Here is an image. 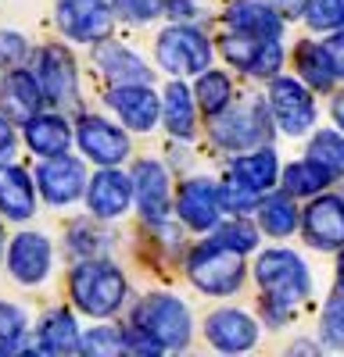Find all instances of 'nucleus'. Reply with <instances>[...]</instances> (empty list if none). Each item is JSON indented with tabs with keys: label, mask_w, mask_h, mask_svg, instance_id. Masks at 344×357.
I'll return each instance as SVG.
<instances>
[{
	"label": "nucleus",
	"mask_w": 344,
	"mask_h": 357,
	"mask_svg": "<svg viewBox=\"0 0 344 357\" xmlns=\"http://www.w3.org/2000/svg\"><path fill=\"white\" fill-rule=\"evenodd\" d=\"M251 275H255L258 289H262V318H266L269 329L287 325L294 307H301L312 296L308 264L301 261V254L287 250V247L262 250L255 268H251Z\"/></svg>",
	"instance_id": "f257e3e1"
},
{
	"label": "nucleus",
	"mask_w": 344,
	"mask_h": 357,
	"mask_svg": "<svg viewBox=\"0 0 344 357\" xmlns=\"http://www.w3.org/2000/svg\"><path fill=\"white\" fill-rule=\"evenodd\" d=\"M69 293L86 318H111L122 311L126 296H129V282L115 261L83 257L69 275Z\"/></svg>",
	"instance_id": "f03ea898"
},
{
	"label": "nucleus",
	"mask_w": 344,
	"mask_h": 357,
	"mask_svg": "<svg viewBox=\"0 0 344 357\" xmlns=\"http://www.w3.org/2000/svg\"><path fill=\"white\" fill-rule=\"evenodd\" d=\"M136 329L148 333L162 350H187L190 336H194V318L190 307L180 301L176 293H151L133 307V321Z\"/></svg>",
	"instance_id": "7ed1b4c3"
},
{
	"label": "nucleus",
	"mask_w": 344,
	"mask_h": 357,
	"mask_svg": "<svg viewBox=\"0 0 344 357\" xmlns=\"http://www.w3.org/2000/svg\"><path fill=\"white\" fill-rule=\"evenodd\" d=\"M244 275H248V268H244V254L237 250H229L215 240H205V243H197L187 257V279L194 289L201 293H208V296H229V293H237L244 286Z\"/></svg>",
	"instance_id": "20e7f679"
},
{
	"label": "nucleus",
	"mask_w": 344,
	"mask_h": 357,
	"mask_svg": "<svg viewBox=\"0 0 344 357\" xmlns=\"http://www.w3.org/2000/svg\"><path fill=\"white\" fill-rule=\"evenodd\" d=\"M276 122H273V111L266 100H248V104H229L226 111H219L212 118V143L219 151H251L258 143H269Z\"/></svg>",
	"instance_id": "39448f33"
},
{
	"label": "nucleus",
	"mask_w": 344,
	"mask_h": 357,
	"mask_svg": "<svg viewBox=\"0 0 344 357\" xmlns=\"http://www.w3.org/2000/svg\"><path fill=\"white\" fill-rule=\"evenodd\" d=\"M212 40L194 25H169L165 33L155 40V57H158V68L169 72L172 79H183V75H201L205 68H212Z\"/></svg>",
	"instance_id": "423d86ee"
},
{
	"label": "nucleus",
	"mask_w": 344,
	"mask_h": 357,
	"mask_svg": "<svg viewBox=\"0 0 344 357\" xmlns=\"http://www.w3.org/2000/svg\"><path fill=\"white\" fill-rule=\"evenodd\" d=\"M266 104H269L273 122L283 136H305L315 129V118H320L315 93L298 75H273Z\"/></svg>",
	"instance_id": "0eeeda50"
},
{
	"label": "nucleus",
	"mask_w": 344,
	"mask_h": 357,
	"mask_svg": "<svg viewBox=\"0 0 344 357\" xmlns=\"http://www.w3.org/2000/svg\"><path fill=\"white\" fill-rule=\"evenodd\" d=\"M76 146H79V154L97 165V168H115V165H122L133 151V143H129V132L122 126H115L108 122L104 114H79L76 118Z\"/></svg>",
	"instance_id": "6e6552de"
},
{
	"label": "nucleus",
	"mask_w": 344,
	"mask_h": 357,
	"mask_svg": "<svg viewBox=\"0 0 344 357\" xmlns=\"http://www.w3.org/2000/svg\"><path fill=\"white\" fill-rule=\"evenodd\" d=\"M33 75L43 89V100L54 104L57 111H69L79 104V72L69 47L62 43H50L36 50V61H33Z\"/></svg>",
	"instance_id": "1a4fd4ad"
},
{
	"label": "nucleus",
	"mask_w": 344,
	"mask_h": 357,
	"mask_svg": "<svg viewBox=\"0 0 344 357\" xmlns=\"http://www.w3.org/2000/svg\"><path fill=\"white\" fill-rule=\"evenodd\" d=\"M219 54L229 61V68H237L251 79H273L283 68V43L280 40H258L248 33H229L219 40Z\"/></svg>",
	"instance_id": "9d476101"
},
{
	"label": "nucleus",
	"mask_w": 344,
	"mask_h": 357,
	"mask_svg": "<svg viewBox=\"0 0 344 357\" xmlns=\"http://www.w3.org/2000/svg\"><path fill=\"white\" fill-rule=\"evenodd\" d=\"M36 193L50 204V207H69L76 204L79 197H86V165L79 158H72L69 151L65 154H54V158H43V165L36 168Z\"/></svg>",
	"instance_id": "9b49d317"
},
{
	"label": "nucleus",
	"mask_w": 344,
	"mask_h": 357,
	"mask_svg": "<svg viewBox=\"0 0 344 357\" xmlns=\"http://www.w3.org/2000/svg\"><path fill=\"white\" fill-rule=\"evenodd\" d=\"M298 229L312 250H341L344 247V200H341V193L308 197Z\"/></svg>",
	"instance_id": "f8f14e48"
},
{
	"label": "nucleus",
	"mask_w": 344,
	"mask_h": 357,
	"mask_svg": "<svg viewBox=\"0 0 344 357\" xmlns=\"http://www.w3.org/2000/svg\"><path fill=\"white\" fill-rule=\"evenodd\" d=\"M57 29L76 43H101L115 29V11L104 0H57Z\"/></svg>",
	"instance_id": "ddd939ff"
},
{
	"label": "nucleus",
	"mask_w": 344,
	"mask_h": 357,
	"mask_svg": "<svg viewBox=\"0 0 344 357\" xmlns=\"http://www.w3.org/2000/svg\"><path fill=\"white\" fill-rule=\"evenodd\" d=\"M129 178H133V204L140 207V218L148 225L169 222V211H172V178H169V168L162 161L143 158V161L133 165Z\"/></svg>",
	"instance_id": "4468645a"
},
{
	"label": "nucleus",
	"mask_w": 344,
	"mask_h": 357,
	"mask_svg": "<svg viewBox=\"0 0 344 357\" xmlns=\"http://www.w3.org/2000/svg\"><path fill=\"white\" fill-rule=\"evenodd\" d=\"M104 104L122 118V126L133 132H151L162 122V97L151 82H119L108 89Z\"/></svg>",
	"instance_id": "2eb2a0df"
},
{
	"label": "nucleus",
	"mask_w": 344,
	"mask_h": 357,
	"mask_svg": "<svg viewBox=\"0 0 344 357\" xmlns=\"http://www.w3.org/2000/svg\"><path fill=\"white\" fill-rule=\"evenodd\" d=\"M50 268H54V243L43 232H18L8 243V272L18 286L47 282Z\"/></svg>",
	"instance_id": "dca6fc26"
},
{
	"label": "nucleus",
	"mask_w": 344,
	"mask_h": 357,
	"mask_svg": "<svg viewBox=\"0 0 344 357\" xmlns=\"http://www.w3.org/2000/svg\"><path fill=\"white\" fill-rule=\"evenodd\" d=\"M176 218L194 232H212L222 222L219 183H212V178H187V183H180Z\"/></svg>",
	"instance_id": "f3484780"
},
{
	"label": "nucleus",
	"mask_w": 344,
	"mask_h": 357,
	"mask_svg": "<svg viewBox=\"0 0 344 357\" xmlns=\"http://www.w3.org/2000/svg\"><path fill=\"white\" fill-rule=\"evenodd\" d=\"M86 207H90V215L101 218V222L122 218L133 207V178L126 172H119V165L101 168L90 183H86Z\"/></svg>",
	"instance_id": "a211bd4d"
},
{
	"label": "nucleus",
	"mask_w": 344,
	"mask_h": 357,
	"mask_svg": "<svg viewBox=\"0 0 344 357\" xmlns=\"http://www.w3.org/2000/svg\"><path fill=\"white\" fill-rule=\"evenodd\" d=\"M258 329L262 325L241 307H219L205 318V340L219 354H244V350L258 347Z\"/></svg>",
	"instance_id": "6ab92c4d"
},
{
	"label": "nucleus",
	"mask_w": 344,
	"mask_h": 357,
	"mask_svg": "<svg viewBox=\"0 0 344 357\" xmlns=\"http://www.w3.org/2000/svg\"><path fill=\"white\" fill-rule=\"evenodd\" d=\"M43 89L36 82V75L29 68H8V75L0 79V114L11 118V122L25 126L33 114L43 111Z\"/></svg>",
	"instance_id": "aec40b11"
},
{
	"label": "nucleus",
	"mask_w": 344,
	"mask_h": 357,
	"mask_svg": "<svg viewBox=\"0 0 344 357\" xmlns=\"http://www.w3.org/2000/svg\"><path fill=\"white\" fill-rule=\"evenodd\" d=\"M226 29L234 33H248V36H258V40H280L283 36V15L266 4V0H229V8L222 15Z\"/></svg>",
	"instance_id": "412c9836"
},
{
	"label": "nucleus",
	"mask_w": 344,
	"mask_h": 357,
	"mask_svg": "<svg viewBox=\"0 0 344 357\" xmlns=\"http://www.w3.org/2000/svg\"><path fill=\"white\" fill-rule=\"evenodd\" d=\"M94 65L111 86H119V82H155L151 65L143 61L140 54H133L129 47L115 43L111 36L94 43Z\"/></svg>",
	"instance_id": "4be33fe9"
},
{
	"label": "nucleus",
	"mask_w": 344,
	"mask_h": 357,
	"mask_svg": "<svg viewBox=\"0 0 344 357\" xmlns=\"http://www.w3.org/2000/svg\"><path fill=\"white\" fill-rule=\"evenodd\" d=\"M226 178H234V183L266 197L280 178V158H276V151L269 143H258V146H251V151H241V158L229 161Z\"/></svg>",
	"instance_id": "5701e85b"
},
{
	"label": "nucleus",
	"mask_w": 344,
	"mask_h": 357,
	"mask_svg": "<svg viewBox=\"0 0 344 357\" xmlns=\"http://www.w3.org/2000/svg\"><path fill=\"white\" fill-rule=\"evenodd\" d=\"M22 129H25V146H29V151H33L36 158L65 154L69 146L76 143L72 122H69L62 111H40V114L29 118Z\"/></svg>",
	"instance_id": "b1692460"
},
{
	"label": "nucleus",
	"mask_w": 344,
	"mask_h": 357,
	"mask_svg": "<svg viewBox=\"0 0 344 357\" xmlns=\"http://www.w3.org/2000/svg\"><path fill=\"white\" fill-rule=\"evenodd\" d=\"M0 215L11 222L36 215V178L11 161H0Z\"/></svg>",
	"instance_id": "393cba45"
},
{
	"label": "nucleus",
	"mask_w": 344,
	"mask_h": 357,
	"mask_svg": "<svg viewBox=\"0 0 344 357\" xmlns=\"http://www.w3.org/2000/svg\"><path fill=\"white\" fill-rule=\"evenodd\" d=\"M162 122L172 139H194L197 136V100H194V86L183 79H169L165 93H162Z\"/></svg>",
	"instance_id": "a878e982"
},
{
	"label": "nucleus",
	"mask_w": 344,
	"mask_h": 357,
	"mask_svg": "<svg viewBox=\"0 0 344 357\" xmlns=\"http://www.w3.org/2000/svg\"><path fill=\"white\" fill-rule=\"evenodd\" d=\"M255 222H258V229H262L266 236H273V240H287L291 232H298L301 211H298V204H294L291 193L276 190V193H266L262 200H258Z\"/></svg>",
	"instance_id": "bb28decb"
},
{
	"label": "nucleus",
	"mask_w": 344,
	"mask_h": 357,
	"mask_svg": "<svg viewBox=\"0 0 344 357\" xmlns=\"http://www.w3.org/2000/svg\"><path fill=\"white\" fill-rule=\"evenodd\" d=\"M36 340H40L43 354H76V350H83V333H79L76 314L69 307L47 311L40 329H36Z\"/></svg>",
	"instance_id": "cd10ccee"
},
{
	"label": "nucleus",
	"mask_w": 344,
	"mask_h": 357,
	"mask_svg": "<svg viewBox=\"0 0 344 357\" xmlns=\"http://www.w3.org/2000/svg\"><path fill=\"white\" fill-rule=\"evenodd\" d=\"M294 72H298V79L312 89V93H330L334 82H337V72H334V61H330L327 47L312 43V40L298 43V50H294Z\"/></svg>",
	"instance_id": "c85d7f7f"
},
{
	"label": "nucleus",
	"mask_w": 344,
	"mask_h": 357,
	"mask_svg": "<svg viewBox=\"0 0 344 357\" xmlns=\"http://www.w3.org/2000/svg\"><path fill=\"white\" fill-rule=\"evenodd\" d=\"M194 100H197L201 114L215 118L219 111H226L234 104V82H229V75L219 72V68H205L194 82Z\"/></svg>",
	"instance_id": "c756f323"
},
{
	"label": "nucleus",
	"mask_w": 344,
	"mask_h": 357,
	"mask_svg": "<svg viewBox=\"0 0 344 357\" xmlns=\"http://www.w3.org/2000/svg\"><path fill=\"white\" fill-rule=\"evenodd\" d=\"M280 183H283V190L291 193L294 200L298 197H315V193H323L334 178L315 165V161H308V158H301V161H294V165H287L283 172H280Z\"/></svg>",
	"instance_id": "7c9ffc66"
},
{
	"label": "nucleus",
	"mask_w": 344,
	"mask_h": 357,
	"mask_svg": "<svg viewBox=\"0 0 344 357\" xmlns=\"http://www.w3.org/2000/svg\"><path fill=\"white\" fill-rule=\"evenodd\" d=\"M308 161H315L330 178H344V132L341 129H320L308 139Z\"/></svg>",
	"instance_id": "2f4dec72"
},
{
	"label": "nucleus",
	"mask_w": 344,
	"mask_h": 357,
	"mask_svg": "<svg viewBox=\"0 0 344 357\" xmlns=\"http://www.w3.org/2000/svg\"><path fill=\"white\" fill-rule=\"evenodd\" d=\"M212 240L229 247V250H237V254H251L258 250V222H248V218H229V222H219L212 229Z\"/></svg>",
	"instance_id": "473e14b6"
},
{
	"label": "nucleus",
	"mask_w": 344,
	"mask_h": 357,
	"mask_svg": "<svg viewBox=\"0 0 344 357\" xmlns=\"http://www.w3.org/2000/svg\"><path fill=\"white\" fill-rule=\"evenodd\" d=\"M301 18L315 33L344 29V0H301Z\"/></svg>",
	"instance_id": "72a5a7b5"
},
{
	"label": "nucleus",
	"mask_w": 344,
	"mask_h": 357,
	"mask_svg": "<svg viewBox=\"0 0 344 357\" xmlns=\"http://www.w3.org/2000/svg\"><path fill=\"white\" fill-rule=\"evenodd\" d=\"M29 333V314L18 307V304H8L0 301V354H11L22 347Z\"/></svg>",
	"instance_id": "f704fd0d"
},
{
	"label": "nucleus",
	"mask_w": 344,
	"mask_h": 357,
	"mask_svg": "<svg viewBox=\"0 0 344 357\" xmlns=\"http://www.w3.org/2000/svg\"><path fill=\"white\" fill-rule=\"evenodd\" d=\"M83 354H104V357H115V354H129L126 347V329H115V325H97L83 336Z\"/></svg>",
	"instance_id": "c9c22d12"
},
{
	"label": "nucleus",
	"mask_w": 344,
	"mask_h": 357,
	"mask_svg": "<svg viewBox=\"0 0 344 357\" xmlns=\"http://www.w3.org/2000/svg\"><path fill=\"white\" fill-rule=\"evenodd\" d=\"M320 336L330 350H344V293L337 289L327 307H323V318H320Z\"/></svg>",
	"instance_id": "e433bc0d"
},
{
	"label": "nucleus",
	"mask_w": 344,
	"mask_h": 357,
	"mask_svg": "<svg viewBox=\"0 0 344 357\" xmlns=\"http://www.w3.org/2000/svg\"><path fill=\"white\" fill-rule=\"evenodd\" d=\"M115 22H129V25H148L165 15V0H111Z\"/></svg>",
	"instance_id": "4c0bfd02"
},
{
	"label": "nucleus",
	"mask_w": 344,
	"mask_h": 357,
	"mask_svg": "<svg viewBox=\"0 0 344 357\" xmlns=\"http://www.w3.org/2000/svg\"><path fill=\"white\" fill-rule=\"evenodd\" d=\"M258 200H262V193H255V190L234 183V178H226V183L219 186V204H222V211H229V215H248V211H255Z\"/></svg>",
	"instance_id": "58836bf2"
},
{
	"label": "nucleus",
	"mask_w": 344,
	"mask_h": 357,
	"mask_svg": "<svg viewBox=\"0 0 344 357\" xmlns=\"http://www.w3.org/2000/svg\"><path fill=\"white\" fill-rule=\"evenodd\" d=\"M29 57V40L22 33H11V29H0V68H18Z\"/></svg>",
	"instance_id": "ea45409f"
},
{
	"label": "nucleus",
	"mask_w": 344,
	"mask_h": 357,
	"mask_svg": "<svg viewBox=\"0 0 344 357\" xmlns=\"http://www.w3.org/2000/svg\"><path fill=\"white\" fill-rule=\"evenodd\" d=\"M323 47H327L330 61H334V72H337V79H344V29H337V33H330V40H327Z\"/></svg>",
	"instance_id": "a19ab883"
},
{
	"label": "nucleus",
	"mask_w": 344,
	"mask_h": 357,
	"mask_svg": "<svg viewBox=\"0 0 344 357\" xmlns=\"http://www.w3.org/2000/svg\"><path fill=\"white\" fill-rule=\"evenodd\" d=\"M15 154V129H11V118L0 114V161H8Z\"/></svg>",
	"instance_id": "79ce46f5"
},
{
	"label": "nucleus",
	"mask_w": 344,
	"mask_h": 357,
	"mask_svg": "<svg viewBox=\"0 0 344 357\" xmlns=\"http://www.w3.org/2000/svg\"><path fill=\"white\" fill-rule=\"evenodd\" d=\"M165 11H169V18L187 22V18L197 15V4H194V0H165Z\"/></svg>",
	"instance_id": "37998d69"
},
{
	"label": "nucleus",
	"mask_w": 344,
	"mask_h": 357,
	"mask_svg": "<svg viewBox=\"0 0 344 357\" xmlns=\"http://www.w3.org/2000/svg\"><path fill=\"white\" fill-rule=\"evenodd\" d=\"M330 114H334V122H337V129L344 132V89L334 97V104H330Z\"/></svg>",
	"instance_id": "c03bdc74"
},
{
	"label": "nucleus",
	"mask_w": 344,
	"mask_h": 357,
	"mask_svg": "<svg viewBox=\"0 0 344 357\" xmlns=\"http://www.w3.org/2000/svg\"><path fill=\"white\" fill-rule=\"evenodd\" d=\"M337 289L344 293V247L337 250Z\"/></svg>",
	"instance_id": "a18cd8bd"
},
{
	"label": "nucleus",
	"mask_w": 344,
	"mask_h": 357,
	"mask_svg": "<svg viewBox=\"0 0 344 357\" xmlns=\"http://www.w3.org/2000/svg\"><path fill=\"white\" fill-rule=\"evenodd\" d=\"M4 250H8V240H4V225H0V257H4Z\"/></svg>",
	"instance_id": "49530a36"
},
{
	"label": "nucleus",
	"mask_w": 344,
	"mask_h": 357,
	"mask_svg": "<svg viewBox=\"0 0 344 357\" xmlns=\"http://www.w3.org/2000/svg\"><path fill=\"white\" fill-rule=\"evenodd\" d=\"M341 200H344V190H341Z\"/></svg>",
	"instance_id": "de8ad7c7"
}]
</instances>
